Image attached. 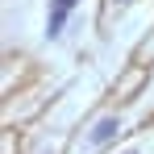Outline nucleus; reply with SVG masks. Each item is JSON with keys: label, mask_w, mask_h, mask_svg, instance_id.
<instances>
[{"label": "nucleus", "mask_w": 154, "mask_h": 154, "mask_svg": "<svg viewBox=\"0 0 154 154\" xmlns=\"http://www.w3.org/2000/svg\"><path fill=\"white\" fill-rule=\"evenodd\" d=\"M117 133H121V121H117V117H104V121H96V129H92V142L100 146V142L117 137Z\"/></svg>", "instance_id": "obj_2"}, {"label": "nucleus", "mask_w": 154, "mask_h": 154, "mask_svg": "<svg viewBox=\"0 0 154 154\" xmlns=\"http://www.w3.org/2000/svg\"><path fill=\"white\" fill-rule=\"evenodd\" d=\"M75 8V0H54V13H50V38H58V29H63V21H67V13Z\"/></svg>", "instance_id": "obj_1"}, {"label": "nucleus", "mask_w": 154, "mask_h": 154, "mask_svg": "<svg viewBox=\"0 0 154 154\" xmlns=\"http://www.w3.org/2000/svg\"><path fill=\"white\" fill-rule=\"evenodd\" d=\"M121 4H125V0H121Z\"/></svg>", "instance_id": "obj_3"}]
</instances>
